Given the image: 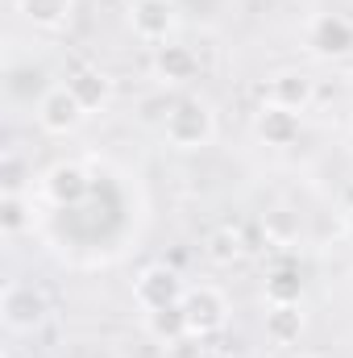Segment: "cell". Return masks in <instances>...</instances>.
<instances>
[{
    "instance_id": "9",
    "label": "cell",
    "mask_w": 353,
    "mask_h": 358,
    "mask_svg": "<svg viewBox=\"0 0 353 358\" xmlns=\"http://www.w3.org/2000/svg\"><path fill=\"white\" fill-rule=\"evenodd\" d=\"M266 100L278 104V108L303 113V108H312V100H316V80L303 76V71H278V76L270 80V96H266Z\"/></svg>"
},
{
    "instance_id": "16",
    "label": "cell",
    "mask_w": 353,
    "mask_h": 358,
    "mask_svg": "<svg viewBox=\"0 0 353 358\" xmlns=\"http://www.w3.org/2000/svg\"><path fill=\"white\" fill-rule=\"evenodd\" d=\"M146 329H150V338L163 342V346H175V342H183V338L191 334V329H187V317H183V304H167V308L146 313Z\"/></svg>"
},
{
    "instance_id": "23",
    "label": "cell",
    "mask_w": 353,
    "mask_h": 358,
    "mask_svg": "<svg viewBox=\"0 0 353 358\" xmlns=\"http://www.w3.org/2000/svg\"><path fill=\"white\" fill-rule=\"evenodd\" d=\"M299 358H316V355H299Z\"/></svg>"
},
{
    "instance_id": "13",
    "label": "cell",
    "mask_w": 353,
    "mask_h": 358,
    "mask_svg": "<svg viewBox=\"0 0 353 358\" xmlns=\"http://www.w3.org/2000/svg\"><path fill=\"white\" fill-rule=\"evenodd\" d=\"M204 255H208L216 267H233V263L246 255V234H241V225L220 221V225L204 238Z\"/></svg>"
},
{
    "instance_id": "17",
    "label": "cell",
    "mask_w": 353,
    "mask_h": 358,
    "mask_svg": "<svg viewBox=\"0 0 353 358\" xmlns=\"http://www.w3.org/2000/svg\"><path fill=\"white\" fill-rule=\"evenodd\" d=\"M29 221H33L29 200L21 192H4V200H0V234L4 238H17V234L29 229Z\"/></svg>"
},
{
    "instance_id": "5",
    "label": "cell",
    "mask_w": 353,
    "mask_h": 358,
    "mask_svg": "<svg viewBox=\"0 0 353 358\" xmlns=\"http://www.w3.org/2000/svg\"><path fill=\"white\" fill-rule=\"evenodd\" d=\"M84 117H88V108L75 100V92L67 84H54L50 92H42V100H38V125L46 134H54V138L75 134L84 125Z\"/></svg>"
},
{
    "instance_id": "15",
    "label": "cell",
    "mask_w": 353,
    "mask_h": 358,
    "mask_svg": "<svg viewBox=\"0 0 353 358\" xmlns=\"http://www.w3.org/2000/svg\"><path fill=\"white\" fill-rule=\"evenodd\" d=\"M17 8L38 29H63L75 13V0H17Z\"/></svg>"
},
{
    "instance_id": "1",
    "label": "cell",
    "mask_w": 353,
    "mask_h": 358,
    "mask_svg": "<svg viewBox=\"0 0 353 358\" xmlns=\"http://www.w3.org/2000/svg\"><path fill=\"white\" fill-rule=\"evenodd\" d=\"M163 138L175 146V150H200L216 138V117L212 108L200 100V96H187L175 100L167 108V121H163Z\"/></svg>"
},
{
    "instance_id": "12",
    "label": "cell",
    "mask_w": 353,
    "mask_h": 358,
    "mask_svg": "<svg viewBox=\"0 0 353 358\" xmlns=\"http://www.w3.org/2000/svg\"><path fill=\"white\" fill-rule=\"evenodd\" d=\"M67 88L75 92V100H80L88 113L104 108V104L112 100V80H108L100 67H91V63H80V67L67 76Z\"/></svg>"
},
{
    "instance_id": "10",
    "label": "cell",
    "mask_w": 353,
    "mask_h": 358,
    "mask_svg": "<svg viewBox=\"0 0 353 358\" xmlns=\"http://www.w3.org/2000/svg\"><path fill=\"white\" fill-rule=\"evenodd\" d=\"M195 71H200V59L191 46H183V42L154 46V76L163 84H187V80H195Z\"/></svg>"
},
{
    "instance_id": "20",
    "label": "cell",
    "mask_w": 353,
    "mask_h": 358,
    "mask_svg": "<svg viewBox=\"0 0 353 358\" xmlns=\"http://www.w3.org/2000/svg\"><path fill=\"white\" fill-rule=\"evenodd\" d=\"M266 229H270L278 242H291V238H295V221H291V213H270V217H266Z\"/></svg>"
},
{
    "instance_id": "14",
    "label": "cell",
    "mask_w": 353,
    "mask_h": 358,
    "mask_svg": "<svg viewBox=\"0 0 353 358\" xmlns=\"http://www.w3.org/2000/svg\"><path fill=\"white\" fill-rule=\"evenodd\" d=\"M303 334V308L299 304H270L266 308V338L274 346H291Z\"/></svg>"
},
{
    "instance_id": "21",
    "label": "cell",
    "mask_w": 353,
    "mask_h": 358,
    "mask_svg": "<svg viewBox=\"0 0 353 358\" xmlns=\"http://www.w3.org/2000/svg\"><path fill=\"white\" fill-rule=\"evenodd\" d=\"M195 358H229V355H220V350H212V346H204V350H200Z\"/></svg>"
},
{
    "instance_id": "6",
    "label": "cell",
    "mask_w": 353,
    "mask_h": 358,
    "mask_svg": "<svg viewBox=\"0 0 353 358\" xmlns=\"http://www.w3.org/2000/svg\"><path fill=\"white\" fill-rule=\"evenodd\" d=\"M183 292H187V287H183L179 271H171L167 263H154V267H146L137 279H133V300H137L146 313L167 308V304H179Z\"/></svg>"
},
{
    "instance_id": "19",
    "label": "cell",
    "mask_w": 353,
    "mask_h": 358,
    "mask_svg": "<svg viewBox=\"0 0 353 358\" xmlns=\"http://www.w3.org/2000/svg\"><path fill=\"white\" fill-rule=\"evenodd\" d=\"M21 176H25V163L17 150L4 155V192H21Z\"/></svg>"
},
{
    "instance_id": "8",
    "label": "cell",
    "mask_w": 353,
    "mask_h": 358,
    "mask_svg": "<svg viewBox=\"0 0 353 358\" xmlns=\"http://www.w3.org/2000/svg\"><path fill=\"white\" fill-rule=\"evenodd\" d=\"M42 192H46V200H54L59 208H75V204L91 192V179L80 163H54V167L42 176Z\"/></svg>"
},
{
    "instance_id": "2",
    "label": "cell",
    "mask_w": 353,
    "mask_h": 358,
    "mask_svg": "<svg viewBox=\"0 0 353 358\" xmlns=\"http://www.w3.org/2000/svg\"><path fill=\"white\" fill-rule=\"evenodd\" d=\"M0 317H4V329H13V334H33V329L50 317V300H46V292H42L38 283L13 279V283H4Z\"/></svg>"
},
{
    "instance_id": "22",
    "label": "cell",
    "mask_w": 353,
    "mask_h": 358,
    "mask_svg": "<svg viewBox=\"0 0 353 358\" xmlns=\"http://www.w3.org/2000/svg\"><path fill=\"white\" fill-rule=\"evenodd\" d=\"M345 238H350V242H353V208H350V213H345Z\"/></svg>"
},
{
    "instance_id": "4",
    "label": "cell",
    "mask_w": 353,
    "mask_h": 358,
    "mask_svg": "<svg viewBox=\"0 0 353 358\" xmlns=\"http://www.w3.org/2000/svg\"><path fill=\"white\" fill-rule=\"evenodd\" d=\"M179 304H183V317H187L191 338H212V334H220L225 321H229V300H225L216 287H208V283L187 287Z\"/></svg>"
},
{
    "instance_id": "18",
    "label": "cell",
    "mask_w": 353,
    "mask_h": 358,
    "mask_svg": "<svg viewBox=\"0 0 353 358\" xmlns=\"http://www.w3.org/2000/svg\"><path fill=\"white\" fill-rule=\"evenodd\" d=\"M266 304H299V275L274 271L266 279Z\"/></svg>"
},
{
    "instance_id": "11",
    "label": "cell",
    "mask_w": 353,
    "mask_h": 358,
    "mask_svg": "<svg viewBox=\"0 0 353 358\" xmlns=\"http://www.w3.org/2000/svg\"><path fill=\"white\" fill-rule=\"evenodd\" d=\"M254 129H258V138H262L266 146H291L299 138V113L278 108V104L266 100L262 108H258V117H254Z\"/></svg>"
},
{
    "instance_id": "7",
    "label": "cell",
    "mask_w": 353,
    "mask_h": 358,
    "mask_svg": "<svg viewBox=\"0 0 353 358\" xmlns=\"http://www.w3.org/2000/svg\"><path fill=\"white\" fill-rule=\"evenodd\" d=\"M308 46L320 59H337L353 50V21H345L341 13H316L308 21Z\"/></svg>"
},
{
    "instance_id": "3",
    "label": "cell",
    "mask_w": 353,
    "mask_h": 358,
    "mask_svg": "<svg viewBox=\"0 0 353 358\" xmlns=\"http://www.w3.org/2000/svg\"><path fill=\"white\" fill-rule=\"evenodd\" d=\"M129 29L146 46H167L175 42L179 29V4L175 0H129Z\"/></svg>"
}]
</instances>
